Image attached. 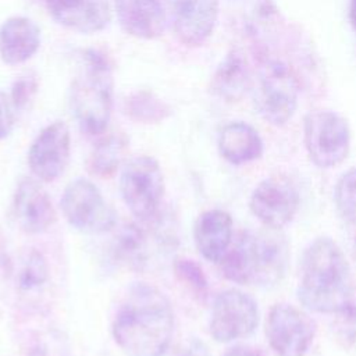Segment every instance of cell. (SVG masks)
Listing matches in <instances>:
<instances>
[{"mask_svg": "<svg viewBox=\"0 0 356 356\" xmlns=\"http://www.w3.org/2000/svg\"><path fill=\"white\" fill-rule=\"evenodd\" d=\"M174 312L156 286L138 282L128 289L114 321L115 343L128 356H161L172 338Z\"/></svg>", "mask_w": 356, "mask_h": 356, "instance_id": "6da1fadb", "label": "cell"}, {"mask_svg": "<svg viewBox=\"0 0 356 356\" xmlns=\"http://www.w3.org/2000/svg\"><path fill=\"white\" fill-rule=\"evenodd\" d=\"M298 296L307 310L332 314L356 296L346 257L332 239L320 236L306 248Z\"/></svg>", "mask_w": 356, "mask_h": 356, "instance_id": "7a4b0ae2", "label": "cell"}, {"mask_svg": "<svg viewBox=\"0 0 356 356\" xmlns=\"http://www.w3.org/2000/svg\"><path fill=\"white\" fill-rule=\"evenodd\" d=\"M245 231L231 242L218 261L224 277L241 285L270 286L284 277L288 264V243L277 229Z\"/></svg>", "mask_w": 356, "mask_h": 356, "instance_id": "3957f363", "label": "cell"}, {"mask_svg": "<svg viewBox=\"0 0 356 356\" xmlns=\"http://www.w3.org/2000/svg\"><path fill=\"white\" fill-rule=\"evenodd\" d=\"M113 86L107 58L97 50H83L71 82L70 104L79 128L88 135L106 129L113 108Z\"/></svg>", "mask_w": 356, "mask_h": 356, "instance_id": "277c9868", "label": "cell"}, {"mask_svg": "<svg viewBox=\"0 0 356 356\" xmlns=\"http://www.w3.org/2000/svg\"><path fill=\"white\" fill-rule=\"evenodd\" d=\"M253 104L260 117L271 125H285L298 107L299 82L293 71L281 60L261 61L252 81Z\"/></svg>", "mask_w": 356, "mask_h": 356, "instance_id": "5b68a950", "label": "cell"}, {"mask_svg": "<svg viewBox=\"0 0 356 356\" xmlns=\"http://www.w3.org/2000/svg\"><path fill=\"white\" fill-rule=\"evenodd\" d=\"M303 142L309 159L320 168L341 164L350 149L346 120L331 110H316L303 120Z\"/></svg>", "mask_w": 356, "mask_h": 356, "instance_id": "8992f818", "label": "cell"}, {"mask_svg": "<svg viewBox=\"0 0 356 356\" xmlns=\"http://www.w3.org/2000/svg\"><path fill=\"white\" fill-rule=\"evenodd\" d=\"M120 191L124 203L136 218H153L164 195V177L159 161L150 156L131 159L122 168Z\"/></svg>", "mask_w": 356, "mask_h": 356, "instance_id": "52a82bcc", "label": "cell"}, {"mask_svg": "<svg viewBox=\"0 0 356 356\" xmlns=\"http://www.w3.org/2000/svg\"><path fill=\"white\" fill-rule=\"evenodd\" d=\"M61 210L71 227L82 232H106L115 224V213L99 188L85 178L71 181L61 197Z\"/></svg>", "mask_w": 356, "mask_h": 356, "instance_id": "ba28073f", "label": "cell"}, {"mask_svg": "<svg viewBox=\"0 0 356 356\" xmlns=\"http://www.w3.org/2000/svg\"><path fill=\"white\" fill-rule=\"evenodd\" d=\"M259 324L257 302L239 289L220 292L211 307L210 334L217 342L249 337Z\"/></svg>", "mask_w": 356, "mask_h": 356, "instance_id": "9c48e42d", "label": "cell"}, {"mask_svg": "<svg viewBox=\"0 0 356 356\" xmlns=\"http://www.w3.org/2000/svg\"><path fill=\"white\" fill-rule=\"evenodd\" d=\"M266 337L277 356H305L314 338V323L298 307L277 303L268 312Z\"/></svg>", "mask_w": 356, "mask_h": 356, "instance_id": "30bf717a", "label": "cell"}, {"mask_svg": "<svg viewBox=\"0 0 356 356\" xmlns=\"http://www.w3.org/2000/svg\"><path fill=\"white\" fill-rule=\"evenodd\" d=\"M299 203L300 196L295 184L284 175H273L253 189L249 207L266 228L280 229L292 221Z\"/></svg>", "mask_w": 356, "mask_h": 356, "instance_id": "8fae6325", "label": "cell"}, {"mask_svg": "<svg viewBox=\"0 0 356 356\" xmlns=\"http://www.w3.org/2000/svg\"><path fill=\"white\" fill-rule=\"evenodd\" d=\"M71 153L70 129L65 122L46 125L33 139L28 152V164L36 178L56 181L65 170Z\"/></svg>", "mask_w": 356, "mask_h": 356, "instance_id": "7c38bea8", "label": "cell"}, {"mask_svg": "<svg viewBox=\"0 0 356 356\" xmlns=\"http://www.w3.org/2000/svg\"><path fill=\"white\" fill-rule=\"evenodd\" d=\"M172 29L186 46L204 43L217 22L218 0H165Z\"/></svg>", "mask_w": 356, "mask_h": 356, "instance_id": "4fadbf2b", "label": "cell"}, {"mask_svg": "<svg viewBox=\"0 0 356 356\" xmlns=\"http://www.w3.org/2000/svg\"><path fill=\"white\" fill-rule=\"evenodd\" d=\"M49 14L63 26L79 33L103 31L111 19L108 0H43Z\"/></svg>", "mask_w": 356, "mask_h": 356, "instance_id": "5bb4252c", "label": "cell"}, {"mask_svg": "<svg viewBox=\"0 0 356 356\" xmlns=\"http://www.w3.org/2000/svg\"><path fill=\"white\" fill-rule=\"evenodd\" d=\"M14 214L28 234H40L56 221V210L46 191L32 178H22L14 195Z\"/></svg>", "mask_w": 356, "mask_h": 356, "instance_id": "9a60e30c", "label": "cell"}, {"mask_svg": "<svg viewBox=\"0 0 356 356\" xmlns=\"http://www.w3.org/2000/svg\"><path fill=\"white\" fill-rule=\"evenodd\" d=\"M117 19L125 33L138 39H156L165 26L160 0H114Z\"/></svg>", "mask_w": 356, "mask_h": 356, "instance_id": "2e32d148", "label": "cell"}, {"mask_svg": "<svg viewBox=\"0 0 356 356\" xmlns=\"http://www.w3.org/2000/svg\"><path fill=\"white\" fill-rule=\"evenodd\" d=\"M40 40V28L33 19L10 17L0 25V60L7 65L22 64L38 51Z\"/></svg>", "mask_w": 356, "mask_h": 356, "instance_id": "e0dca14e", "label": "cell"}, {"mask_svg": "<svg viewBox=\"0 0 356 356\" xmlns=\"http://www.w3.org/2000/svg\"><path fill=\"white\" fill-rule=\"evenodd\" d=\"M193 238L199 253L206 260L218 263L232 242V217L220 209L203 211L196 218Z\"/></svg>", "mask_w": 356, "mask_h": 356, "instance_id": "ac0fdd59", "label": "cell"}, {"mask_svg": "<svg viewBox=\"0 0 356 356\" xmlns=\"http://www.w3.org/2000/svg\"><path fill=\"white\" fill-rule=\"evenodd\" d=\"M218 150L228 163L239 165L257 160L263 154V140L252 125L234 121L220 131Z\"/></svg>", "mask_w": 356, "mask_h": 356, "instance_id": "d6986e66", "label": "cell"}, {"mask_svg": "<svg viewBox=\"0 0 356 356\" xmlns=\"http://www.w3.org/2000/svg\"><path fill=\"white\" fill-rule=\"evenodd\" d=\"M252 81L246 58L232 50L218 64L211 79V90L227 102H235L252 88Z\"/></svg>", "mask_w": 356, "mask_h": 356, "instance_id": "ffe728a7", "label": "cell"}, {"mask_svg": "<svg viewBox=\"0 0 356 356\" xmlns=\"http://www.w3.org/2000/svg\"><path fill=\"white\" fill-rule=\"evenodd\" d=\"M128 149V140L124 135H110L103 138L93 149L88 168L92 174L106 178L111 177L120 167L125 152Z\"/></svg>", "mask_w": 356, "mask_h": 356, "instance_id": "44dd1931", "label": "cell"}, {"mask_svg": "<svg viewBox=\"0 0 356 356\" xmlns=\"http://www.w3.org/2000/svg\"><path fill=\"white\" fill-rule=\"evenodd\" d=\"M127 115L140 124H157L171 114L167 103L149 90H138L131 93L124 103Z\"/></svg>", "mask_w": 356, "mask_h": 356, "instance_id": "7402d4cb", "label": "cell"}, {"mask_svg": "<svg viewBox=\"0 0 356 356\" xmlns=\"http://www.w3.org/2000/svg\"><path fill=\"white\" fill-rule=\"evenodd\" d=\"M117 254L131 267L140 268L146 261V235L135 224L125 225L117 236Z\"/></svg>", "mask_w": 356, "mask_h": 356, "instance_id": "603a6c76", "label": "cell"}, {"mask_svg": "<svg viewBox=\"0 0 356 356\" xmlns=\"http://www.w3.org/2000/svg\"><path fill=\"white\" fill-rule=\"evenodd\" d=\"M334 202L341 217L356 225V167L346 170L337 181Z\"/></svg>", "mask_w": 356, "mask_h": 356, "instance_id": "cb8c5ba5", "label": "cell"}, {"mask_svg": "<svg viewBox=\"0 0 356 356\" xmlns=\"http://www.w3.org/2000/svg\"><path fill=\"white\" fill-rule=\"evenodd\" d=\"M47 278L49 264L46 257L39 250H32L21 267L18 275L19 288L25 291L36 289L42 286L47 281Z\"/></svg>", "mask_w": 356, "mask_h": 356, "instance_id": "d4e9b609", "label": "cell"}, {"mask_svg": "<svg viewBox=\"0 0 356 356\" xmlns=\"http://www.w3.org/2000/svg\"><path fill=\"white\" fill-rule=\"evenodd\" d=\"M174 271L175 275L199 298L207 295V278L196 261L191 259H177L174 261Z\"/></svg>", "mask_w": 356, "mask_h": 356, "instance_id": "484cf974", "label": "cell"}, {"mask_svg": "<svg viewBox=\"0 0 356 356\" xmlns=\"http://www.w3.org/2000/svg\"><path fill=\"white\" fill-rule=\"evenodd\" d=\"M38 90V81L33 76H19L14 81L10 92V100L15 110H22Z\"/></svg>", "mask_w": 356, "mask_h": 356, "instance_id": "4316f807", "label": "cell"}, {"mask_svg": "<svg viewBox=\"0 0 356 356\" xmlns=\"http://www.w3.org/2000/svg\"><path fill=\"white\" fill-rule=\"evenodd\" d=\"M15 108L4 92L0 90V139L7 138L15 124Z\"/></svg>", "mask_w": 356, "mask_h": 356, "instance_id": "83f0119b", "label": "cell"}, {"mask_svg": "<svg viewBox=\"0 0 356 356\" xmlns=\"http://www.w3.org/2000/svg\"><path fill=\"white\" fill-rule=\"evenodd\" d=\"M175 356H210V352L203 341L192 338Z\"/></svg>", "mask_w": 356, "mask_h": 356, "instance_id": "f1b7e54d", "label": "cell"}, {"mask_svg": "<svg viewBox=\"0 0 356 356\" xmlns=\"http://www.w3.org/2000/svg\"><path fill=\"white\" fill-rule=\"evenodd\" d=\"M222 356H261V355L256 349H253L250 346L238 345V346L229 348Z\"/></svg>", "mask_w": 356, "mask_h": 356, "instance_id": "f546056e", "label": "cell"}, {"mask_svg": "<svg viewBox=\"0 0 356 356\" xmlns=\"http://www.w3.org/2000/svg\"><path fill=\"white\" fill-rule=\"evenodd\" d=\"M349 21H350L353 29L356 31V0H350V4H349Z\"/></svg>", "mask_w": 356, "mask_h": 356, "instance_id": "4dcf8cb0", "label": "cell"}, {"mask_svg": "<svg viewBox=\"0 0 356 356\" xmlns=\"http://www.w3.org/2000/svg\"><path fill=\"white\" fill-rule=\"evenodd\" d=\"M353 256L356 259V239H355V246H353Z\"/></svg>", "mask_w": 356, "mask_h": 356, "instance_id": "1f68e13d", "label": "cell"}]
</instances>
